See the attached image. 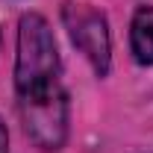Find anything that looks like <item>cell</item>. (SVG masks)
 I'll list each match as a JSON object with an SVG mask.
<instances>
[{"label":"cell","mask_w":153,"mask_h":153,"mask_svg":"<svg viewBox=\"0 0 153 153\" xmlns=\"http://www.w3.org/2000/svg\"><path fill=\"white\" fill-rule=\"evenodd\" d=\"M130 44L138 65H153V6H141L133 15Z\"/></svg>","instance_id":"cell-4"},{"label":"cell","mask_w":153,"mask_h":153,"mask_svg":"<svg viewBox=\"0 0 153 153\" xmlns=\"http://www.w3.org/2000/svg\"><path fill=\"white\" fill-rule=\"evenodd\" d=\"M65 27L71 33V41L76 44L79 53L91 62L97 76L109 74V30H106V18L88 9V6H76L68 3L65 6Z\"/></svg>","instance_id":"cell-2"},{"label":"cell","mask_w":153,"mask_h":153,"mask_svg":"<svg viewBox=\"0 0 153 153\" xmlns=\"http://www.w3.org/2000/svg\"><path fill=\"white\" fill-rule=\"evenodd\" d=\"M6 147H9V135H6V127L0 121V153H6Z\"/></svg>","instance_id":"cell-5"},{"label":"cell","mask_w":153,"mask_h":153,"mask_svg":"<svg viewBox=\"0 0 153 153\" xmlns=\"http://www.w3.org/2000/svg\"><path fill=\"white\" fill-rule=\"evenodd\" d=\"M18 103L47 100L65 94L59 82V53L50 24L41 15H24L18 24V59H15Z\"/></svg>","instance_id":"cell-1"},{"label":"cell","mask_w":153,"mask_h":153,"mask_svg":"<svg viewBox=\"0 0 153 153\" xmlns=\"http://www.w3.org/2000/svg\"><path fill=\"white\" fill-rule=\"evenodd\" d=\"M18 106L27 135L41 150H59L65 144L68 138V97L65 94L47 97V100H30Z\"/></svg>","instance_id":"cell-3"}]
</instances>
